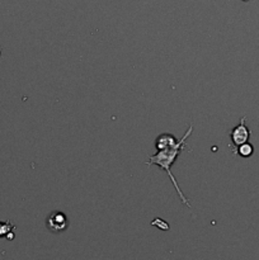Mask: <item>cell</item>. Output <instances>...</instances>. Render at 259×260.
Wrapping results in <instances>:
<instances>
[{"label": "cell", "mask_w": 259, "mask_h": 260, "mask_svg": "<svg viewBox=\"0 0 259 260\" xmlns=\"http://www.w3.org/2000/svg\"><path fill=\"white\" fill-rule=\"evenodd\" d=\"M192 132H193V126H189L188 127L187 132L183 135L182 139L178 140V142L174 145V146L168 147V149H164V150H159V151H157L155 155L149 156V161H146V165H157L160 169L164 170V172L167 173L168 177L170 178V182H172L173 185H174L175 190H177V193H178V196H179L182 203L189 208H190V203L188 202L187 197L183 194L182 189H180V187L178 185L177 179H175L174 175L172 174V170L170 169H172V167L174 165V162L177 161V159H178V156L180 155V152H182L183 150L187 149V146H185V141H187L188 137L192 135Z\"/></svg>", "instance_id": "obj_1"}, {"label": "cell", "mask_w": 259, "mask_h": 260, "mask_svg": "<svg viewBox=\"0 0 259 260\" xmlns=\"http://www.w3.org/2000/svg\"><path fill=\"white\" fill-rule=\"evenodd\" d=\"M46 226L53 234L63 233L69 228V218L61 211H53L46 218Z\"/></svg>", "instance_id": "obj_2"}, {"label": "cell", "mask_w": 259, "mask_h": 260, "mask_svg": "<svg viewBox=\"0 0 259 260\" xmlns=\"http://www.w3.org/2000/svg\"><path fill=\"white\" fill-rule=\"evenodd\" d=\"M245 122H246V117L245 116L241 117L240 123H239L238 126L234 127L230 132V140L234 144V146H235V149L238 146H240L241 144L248 142L249 139H250V129L246 127Z\"/></svg>", "instance_id": "obj_3"}, {"label": "cell", "mask_w": 259, "mask_h": 260, "mask_svg": "<svg viewBox=\"0 0 259 260\" xmlns=\"http://www.w3.org/2000/svg\"><path fill=\"white\" fill-rule=\"evenodd\" d=\"M177 142H178V139H175L173 135L161 134L156 137V140H155V147H156V150L159 151V150H164V149H168V147L174 146Z\"/></svg>", "instance_id": "obj_4"}, {"label": "cell", "mask_w": 259, "mask_h": 260, "mask_svg": "<svg viewBox=\"0 0 259 260\" xmlns=\"http://www.w3.org/2000/svg\"><path fill=\"white\" fill-rule=\"evenodd\" d=\"M14 230L15 225L9 220L0 221V239L4 238L7 240H14Z\"/></svg>", "instance_id": "obj_5"}, {"label": "cell", "mask_w": 259, "mask_h": 260, "mask_svg": "<svg viewBox=\"0 0 259 260\" xmlns=\"http://www.w3.org/2000/svg\"><path fill=\"white\" fill-rule=\"evenodd\" d=\"M234 152L241 157H250L254 152V147L249 142H245V144H241L240 146L236 147V150H234Z\"/></svg>", "instance_id": "obj_6"}, {"label": "cell", "mask_w": 259, "mask_h": 260, "mask_svg": "<svg viewBox=\"0 0 259 260\" xmlns=\"http://www.w3.org/2000/svg\"><path fill=\"white\" fill-rule=\"evenodd\" d=\"M0 55H2V51H0Z\"/></svg>", "instance_id": "obj_7"}, {"label": "cell", "mask_w": 259, "mask_h": 260, "mask_svg": "<svg viewBox=\"0 0 259 260\" xmlns=\"http://www.w3.org/2000/svg\"><path fill=\"white\" fill-rule=\"evenodd\" d=\"M244 2H246V0H244Z\"/></svg>", "instance_id": "obj_8"}]
</instances>
